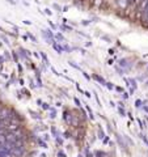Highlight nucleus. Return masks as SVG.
Masks as SVG:
<instances>
[{
    "label": "nucleus",
    "mask_w": 148,
    "mask_h": 157,
    "mask_svg": "<svg viewBox=\"0 0 148 157\" xmlns=\"http://www.w3.org/2000/svg\"><path fill=\"white\" fill-rule=\"evenodd\" d=\"M11 153H12L14 157H20V156H22L24 149H22V147H16V144H14V148L12 149Z\"/></svg>",
    "instance_id": "obj_1"
}]
</instances>
